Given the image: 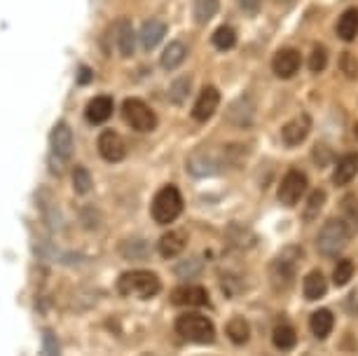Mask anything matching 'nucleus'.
<instances>
[{
    "instance_id": "f257e3e1",
    "label": "nucleus",
    "mask_w": 358,
    "mask_h": 356,
    "mask_svg": "<svg viewBox=\"0 0 358 356\" xmlns=\"http://www.w3.org/2000/svg\"><path fill=\"white\" fill-rule=\"evenodd\" d=\"M162 288V281L157 274L148 272V270H134L124 272L117 279V291L122 295H136V298H155Z\"/></svg>"
},
{
    "instance_id": "f03ea898",
    "label": "nucleus",
    "mask_w": 358,
    "mask_h": 356,
    "mask_svg": "<svg viewBox=\"0 0 358 356\" xmlns=\"http://www.w3.org/2000/svg\"><path fill=\"white\" fill-rule=\"evenodd\" d=\"M183 206H185L183 194H180L178 187L164 185L157 194H155L150 211H152V218L157 220L159 225H169L183 213Z\"/></svg>"
},
{
    "instance_id": "7ed1b4c3",
    "label": "nucleus",
    "mask_w": 358,
    "mask_h": 356,
    "mask_svg": "<svg viewBox=\"0 0 358 356\" xmlns=\"http://www.w3.org/2000/svg\"><path fill=\"white\" fill-rule=\"evenodd\" d=\"M176 333L183 340L199 342V345H208V342L215 340L213 321L197 312H187L183 317H178V321H176Z\"/></svg>"
},
{
    "instance_id": "20e7f679",
    "label": "nucleus",
    "mask_w": 358,
    "mask_h": 356,
    "mask_svg": "<svg viewBox=\"0 0 358 356\" xmlns=\"http://www.w3.org/2000/svg\"><path fill=\"white\" fill-rule=\"evenodd\" d=\"M349 241V225L340 218H330L321 227L319 237H316V248L323 256H340Z\"/></svg>"
},
{
    "instance_id": "39448f33",
    "label": "nucleus",
    "mask_w": 358,
    "mask_h": 356,
    "mask_svg": "<svg viewBox=\"0 0 358 356\" xmlns=\"http://www.w3.org/2000/svg\"><path fill=\"white\" fill-rule=\"evenodd\" d=\"M50 148H52V157L50 166L54 173H62L66 162L73 155V131L66 122H57L50 134Z\"/></svg>"
},
{
    "instance_id": "423d86ee",
    "label": "nucleus",
    "mask_w": 358,
    "mask_h": 356,
    "mask_svg": "<svg viewBox=\"0 0 358 356\" xmlns=\"http://www.w3.org/2000/svg\"><path fill=\"white\" fill-rule=\"evenodd\" d=\"M122 118L127 124L136 131H152L157 127V115L145 101L141 99H127L122 104Z\"/></svg>"
},
{
    "instance_id": "0eeeda50",
    "label": "nucleus",
    "mask_w": 358,
    "mask_h": 356,
    "mask_svg": "<svg viewBox=\"0 0 358 356\" xmlns=\"http://www.w3.org/2000/svg\"><path fill=\"white\" fill-rule=\"evenodd\" d=\"M300 265V248H286V251L279 253V258L274 260L272 267H269V277L279 288H286L293 284L295 279V270Z\"/></svg>"
},
{
    "instance_id": "6e6552de",
    "label": "nucleus",
    "mask_w": 358,
    "mask_h": 356,
    "mask_svg": "<svg viewBox=\"0 0 358 356\" xmlns=\"http://www.w3.org/2000/svg\"><path fill=\"white\" fill-rule=\"evenodd\" d=\"M222 166V155L213 148H199L197 152H192L190 159H187V171L192 173L194 178H204L211 176V173L220 171Z\"/></svg>"
},
{
    "instance_id": "1a4fd4ad",
    "label": "nucleus",
    "mask_w": 358,
    "mask_h": 356,
    "mask_svg": "<svg viewBox=\"0 0 358 356\" xmlns=\"http://www.w3.org/2000/svg\"><path fill=\"white\" fill-rule=\"evenodd\" d=\"M307 192V176L297 169H290L286 176H283L281 185H279V199L281 204L293 206L300 201L302 194Z\"/></svg>"
},
{
    "instance_id": "9d476101",
    "label": "nucleus",
    "mask_w": 358,
    "mask_h": 356,
    "mask_svg": "<svg viewBox=\"0 0 358 356\" xmlns=\"http://www.w3.org/2000/svg\"><path fill=\"white\" fill-rule=\"evenodd\" d=\"M99 155L106 159V162H122L124 155H127V145H124V138L120 136L115 129H106L103 134L99 136Z\"/></svg>"
},
{
    "instance_id": "9b49d317",
    "label": "nucleus",
    "mask_w": 358,
    "mask_h": 356,
    "mask_svg": "<svg viewBox=\"0 0 358 356\" xmlns=\"http://www.w3.org/2000/svg\"><path fill=\"white\" fill-rule=\"evenodd\" d=\"M300 66H302V57H300V52L293 50V47H283V50L276 52L272 59V71L281 80L293 78L295 73L300 71Z\"/></svg>"
},
{
    "instance_id": "f8f14e48",
    "label": "nucleus",
    "mask_w": 358,
    "mask_h": 356,
    "mask_svg": "<svg viewBox=\"0 0 358 356\" xmlns=\"http://www.w3.org/2000/svg\"><path fill=\"white\" fill-rule=\"evenodd\" d=\"M218 104H220V92L215 90V87L206 85L197 97V104H194V108H192V118L197 120V122H206V120H211L215 115Z\"/></svg>"
},
{
    "instance_id": "ddd939ff",
    "label": "nucleus",
    "mask_w": 358,
    "mask_h": 356,
    "mask_svg": "<svg viewBox=\"0 0 358 356\" xmlns=\"http://www.w3.org/2000/svg\"><path fill=\"white\" fill-rule=\"evenodd\" d=\"M309 131H312V118H309V115H297L281 129L283 143H286L288 148L290 145H300L302 141L309 136Z\"/></svg>"
},
{
    "instance_id": "4468645a",
    "label": "nucleus",
    "mask_w": 358,
    "mask_h": 356,
    "mask_svg": "<svg viewBox=\"0 0 358 356\" xmlns=\"http://www.w3.org/2000/svg\"><path fill=\"white\" fill-rule=\"evenodd\" d=\"M113 38H115V47L122 57H131L134 50H136V36H134V29L129 24V19H122L113 26Z\"/></svg>"
},
{
    "instance_id": "2eb2a0df",
    "label": "nucleus",
    "mask_w": 358,
    "mask_h": 356,
    "mask_svg": "<svg viewBox=\"0 0 358 356\" xmlns=\"http://www.w3.org/2000/svg\"><path fill=\"white\" fill-rule=\"evenodd\" d=\"M171 300L176 305H183V307H204L208 305V295L201 286H180L176 288Z\"/></svg>"
},
{
    "instance_id": "dca6fc26",
    "label": "nucleus",
    "mask_w": 358,
    "mask_h": 356,
    "mask_svg": "<svg viewBox=\"0 0 358 356\" xmlns=\"http://www.w3.org/2000/svg\"><path fill=\"white\" fill-rule=\"evenodd\" d=\"M255 118V106L251 104L248 97H241L239 101H234L227 111V120L236 127H251Z\"/></svg>"
},
{
    "instance_id": "f3484780",
    "label": "nucleus",
    "mask_w": 358,
    "mask_h": 356,
    "mask_svg": "<svg viewBox=\"0 0 358 356\" xmlns=\"http://www.w3.org/2000/svg\"><path fill=\"white\" fill-rule=\"evenodd\" d=\"M185 246H187V234L180 232V230H171V232L162 234V239H159V244H157L162 258L180 256V253L185 251Z\"/></svg>"
},
{
    "instance_id": "a211bd4d",
    "label": "nucleus",
    "mask_w": 358,
    "mask_h": 356,
    "mask_svg": "<svg viewBox=\"0 0 358 356\" xmlns=\"http://www.w3.org/2000/svg\"><path fill=\"white\" fill-rule=\"evenodd\" d=\"M166 36V26L159 19H148V22L141 26V45H143L145 52H152L162 40Z\"/></svg>"
},
{
    "instance_id": "6ab92c4d",
    "label": "nucleus",
    "mask_w": 358,
    "mask_h": 356,
    "mask_svg": "<svg viewBox=\"0 0 358 356\" xmlns=\"http://www.w3.org/2000/svg\"><path fill=\"white\" fill-rule=\"evenodd\" d=\"M110 115H113V99L110 97H94L90 104H87L85 118L90 124H103Z\"/></svg>"
},
{
    "instance_id": "aec40b11",
    "label": "nucleus",
    "mask_w": 358,
    "mask_h": 356,
    "mask_svg": "<svg viewBox=\"0 0 358 356\" xmlns=\"http://www.w3.org/2000/svg\"><path fill=\"white\" fill-rule=\"evenodd\" d=\"M356 173H358V155L351 152V155L342 157L340 162H337L333 180H335V185H347L356 178Z\"/></svg>"
},
{
    "instance_id": "412c9836",
    "label": "nucleus",
    "mask_w": 358,
    "mask_h": 356,
    "mask_svg": "<svg viewBox=\"0 0 358 356\" xmlns=\"http://www.w3.org/2000/svg\"><path fill=\"white\" fill-rule=\"evenodd\" d=\"M309 324H312V333L316 335L319 340L328 338L330 333H333V326H335V317L330 310H316L312 314V319H309Z\"/></svg>"
},
{
    "instance_id": "4be33fe9",
    "label": "nucleus",
    "mask_w": 358,
    "mask_h": 356,
    "mask_svg": "<svg viewBox=\"0 0 358 356\" xmlns=\"http://www.w3.org/2000/svg\"><path fill=\"white\" fill-rule=\"evenodd\" d=\"M328 291L326 277H323L321 270H312L305 277V298L307 300H321Z\"/></svg>"
},
{
    "instance_id": "5701e85b",
    "label": "nucleus",
    "mask_w": 358,
    "mask_h": 356,
    "mask_svg": "<svg viewBox=\"0 0 358 356\" xmlns=\"http://www.w3.org/2000/svg\"><path fill=\"white\" fill-rule=\"evenodd\" d=\"M185 57H187V47L183 43H171L162 52V66L166 71H173L185 62Z\"/></svg>"
},
{
    "instance_id": "b1692460",
    "label": "nucleus",
    "mask_w": 358,
    "mask_h": 356,
    "mask_svg": "<svg viewBox=\"0 0 358 356\" xmlns=\"http://www.w3.org/2000/svg\"><path fill=\"white\" fill-rule=\"evenodd\" d=\"M227 338L234 342V345H246L248 338H251V326L244 317H234L227 321Z\"/></svg>"
},
{
    "instance_id": "393cba45",
    "label": "nucleus",
    "mask_w": 358,
    "mask_h": 356,
    "mask_svg": "<svg viewBox=\"0 0 358 356\" xmlns=\"http://www.w3.org/2000/svg\"><path fill=\"white\" fill-rule=\"evenodd\" d=\"M272 342H274V347H276V349H283V352L293 349V347H295V342H297L295 328L290 326V324H279V326L274 328V333H272Z\"/></svg>"
},
{
    "instance_id": "a878e982",
    "label": "nucleus",
    "mask_w": 358,
    "mask_h": 356,
    "mask_svg": "<svg viewBox=\"0 0 358 356\" xmlns=\"http://www.w3.org/2000/svg\"><path fill=\"white\" fill-rule=\"evenodd\" d=\"M337 36L342 40H354L358 36V10H347L337 22Z\"/></svg>"
},
{
    "instance_id": "bb28decb",
    "label": "nucleus",
    "mask_w": 358,
    "mask_h": 356,
    "mask_svg": "<svg viewBox=\"0 0 358 356\" xmlns=\"http://www.w3.org/2000/svg\"><path fill=\"white\" fill-rule=\"evenodd\" d=\"M211 43H213L215 50L227 52V50H232V47L236 45V33H234L232 26H220V29L213 33Z\"/></svg>"
},
{
    "instance_id": "cd10ccee",
    "label": "nucleus",
    "mask_w": 358,
    "mask_h": 356,
    "mask_svg": "<svg viewBox=\"0 0 358 356\" xmlns=\"http://www.w3.org/2000/svg\"><path fill=\"white\" fill-rule=\"evenodd\" d=\"M218 12V0H194V22L208 24Z\"/></svg>"
},
{
    "instance_id": "c85d7f7f",
    "label": "nucleus",
    "mask_w": 358,
    "mask_h": 356,
    "mask_svg": "<svg viewBox=\"0 0 358 356\" xmlns=\"http://www.w3.org/2000/svg\"><path fill=\"white\" fill-rule=\"evenodd\" d=\"M190 76H183L178 80H173L171 83V90H169V99H171V104L180 106L183 101L187 99V94H190Z\"/></svg>"
},
{
    "instance_id": "c756f323",
    "label": "nucleus",
    "mask_w": 358,
    "mask_h": 356,
    "mask_svg": "<svg viewBox=\"0 0 358 356\" xmlns=\"http://www.w3.org/2000/svg\"><path fill=\"white\" fill-rule=\"evenodd\" d=\"M307 64H309V71H314V73H321L323 69H326V66H328V50H326V47L314 45L312 52H309Z\"/></svg>"
},
{
    "instance_id": "7c9ffc66",
    "label": "nucleus",
    "mask_w": 358,
    "mask_h": 356,
    "mask_svg": "<svg viewBox=\"0 0 358 356\" xmlns=\"http://www.w3.org/2000/svg\"><path fill=\"white\" fill-rule=\"evenodd\" d=\"M73 187H76L78 194H87L92 190V176L85 166H76L73 169Z\"/></svg>"
},
{
    "instance_id": "2f4dec72",
    "label": "nucleus",
    "mask_w": 358,
    "mask_h": 356,
    "mask_svg": "<svg viewBox=\"0 0 358 356\" xmlns=\"http://www.w3.org/2000/svg\"><path fill=\"white\" fill-rule=\"evenodd\" d=\"M354 263L351 260H340L337 263V267H335V274H333V281L337 286H347L349 281H351V277H354Z\"/></svg>"
},
{
    "instance_id": "473e14b6",
    "label": "nucleus",
    "mask_w": 358,
    "mask_h": 356,
    "mask_svg": "<svg viewBox=\"0 0 358 356\" xmlns=\"http://www.w3.org/2000/svg\"><path fill=\"white\" fill-rule=\"evenodd\" d=\"M323 201H326V192H323V190H314L312 194H309V204H307V211H305V216H307L309 220L319 216Z\"/></svg>"
},
{
    "instance_id": "72a5a7b5",
    "label": "nucleus",
    "mask_w": 358,
    "mask_h": 356,
    "mask_svg": "<svg viewBox=\"0 0 358 356\" xmlns=\"http://www.w3.org/2000/svg\"><path fill=\"white\" fill-rule=\"evenodd\" d=\"M43 354L45 356H62V347H59L57 335H54L52 331L43 333Z\"/></svg>"
},
{
    "instance_id": "f704fd0d",
    "label": "nucleus",
    "mask_w": 358,
    "mask_h": 356,
    "mask_svg": "<svg viewBox=\"0 0 358 356\" xmlns=\"http://www.w3.org/2000/svg\"><path fill=\"white\" fill-rule=\"evenodd\" d=\"M340 71L344 73L347 78L354 80L358 76V62L354 55H349V52H344V55L340 57Z\"/></svg>"
},
{
    "instance_id": "c9c22d12",
    "label": "nucleus",
    "mask_w": 358,
    "mask_h": 356,
    "mask_svg": "<svg viewBox=\"0 0 358 356\" xmlns=\"http://www.w3.org/2000/svg\"><path fill=\"white\" fill-rule=\"evenodd\" d=\"M239 5L246 15H258L260 12V0H239Z\"/></svg>"
},
{
    "instance_id": "e433bc0d",
    "label": "nucleus",
    "mask_w": 358,
    "mask_h": 356,
    "mask_svg": "<svg viewBox=\"0 0 358 356\" xmlns=\"http://www.w3.org/2000/svg\"><path fill=\"white\" fill-rule=\"evenodd\" d=\"M92 80V71L87 69V66H83V69H80V73H78V83L80 85H87Z\"/></svg>"
},
{
    "instance_id": "4c0bfd02",
    "label": "nucleus",
    "mask_w": 358,
    "mask_h": 356,
    "mask_svg": "<svg viewBox=\"0 0 358 356\" xmlns=\"http://www.w3.org/2000/svg\"><path fill=\"white\" fill-rule=\"evenodd\" d=\"M276 3H290V0H276Z\"/></svg>"
},
{
    "instance_id": "58836bf2",
    "label": "nucleus",
    "mask_w": 358,
    "mask_h": 356,
    "mask_svg": "<svg viewBox=\"0 0 358 356\" xmlns=\"http://www.w3.org/2000/svg\"><path fill=\"white\" fill-rule=\"evenodd\" d=\"M356 138H358V124H356Z\"/></svg>"
}]
</instances>
